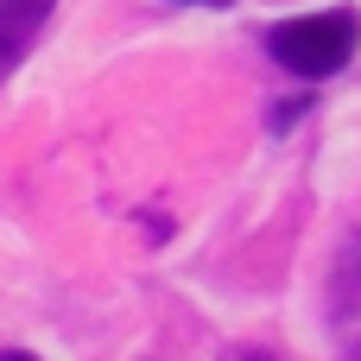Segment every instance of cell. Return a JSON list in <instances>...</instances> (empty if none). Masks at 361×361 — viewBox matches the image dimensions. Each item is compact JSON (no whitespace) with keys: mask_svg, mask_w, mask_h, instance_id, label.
Here are the masks:
<instances>
[{"mask_svg":"<svg viewBox=\"0 0 361 361\" xmlns=\"http://www.w3.org/2000/svg\"><path fill=\"white\" fill-rule=\"evenodd\" d=\"M267 57L286 70V76H305V82H324L336 70H349L361 44V13L355 6H330V13H298V19H279L267 25Z\"/></svg>","mask_w":361,"mask_h":361,"instance_id":"cell-1","label":"cell"},{"mask_svg":"<svg viewBox=\"0 0 361 361\" xmlns=\"http://www.w3.org/2000/svg\"><path fill=\"white\" fill-rule=\"evenodd\" d=\"M51 13H57V0H0V89L25 63V51L38 44V32H44Z\"/></svg>","mask_w":361,"mask_h":361,"instance_id":"cell-2","label":"cell"},{"mask_svg":"<svg viewBox=\"0 0 361 361\" xmlns=\"http://www.w3.org/2000/svg\"><path fill=\"white\" fill-rule=\"evenodd\" d=\"M330 317H336V324H355V317H361V228H355V235H343V247H336Z\"/></svg>","mask_w":361,"mask_h":361,"instance_id":"cell-3","label":"cell"},{"mask_svg":"<svg viewBox=\"0 0 361 361\" xmlns=\"http://www.w3.org/2000/svg\"><path fill=\"white\" fill-rule=\"evenodd\" d=\"M228 361H273L267 349H241V355H228Z\"/></svg>","mask_w":361,"mask_h":361,"instance_id":"cell-4","label":"cell"},{"mask_svg":"<svg viewBox=\"0 0 361 361\" xmlns=\"http://www.w3.org/2000/svg\"><path fill=\"white\" fill-rule=\"evenodd\" d=\"M0 361H38V355H25V349H0Z\"/></svg>","mask_w":361,"mask_h":361,"instance_id":"cell-5","label":"cell"},{"mask_svg":"<svg viewBox=\"0 0 361 361\" xmlns=\"http://www.w3.org/2000/svg\"><path fill=\"white\" fill-rule=\"evenodd\" d=\"M343 361H361V336H355V343H349V355H343Z\"/></svg>","mask_w":361,"mask_h":361,"instance_id":"cell-6","label":"cell"},{"mask_svg":"<svg viewBox=\"0 0 361 361\" xmlns=\"http://www.w3.org/2000/svg\"><path fill=\"white\" fill-rule=\"evenodd\" d=\"M184 6H228V0H184Z\"/></svg>","mask_w":361,"mask_h":361,"instance_id":"cell-7","label":"cell"}]
</instances>
